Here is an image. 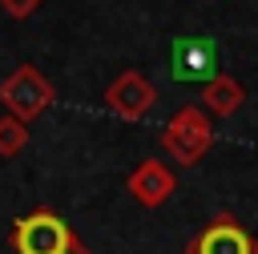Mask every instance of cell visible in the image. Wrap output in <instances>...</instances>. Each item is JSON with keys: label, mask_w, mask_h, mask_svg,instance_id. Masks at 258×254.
<instances>
[{"label": "cell", "mask_w": 258, "mask_h": 254, "mask_svg": "<svg viewBox=\"0 0 258 254\" xmlns=\"http://www.w3.org/2000/svg\"><path fill=\"white\" fill-rule=\"evenodd\" d=\"M214 145V129H210V113L202 105H181L169 125L161 129V149L169 153V161L177 165H198Z\"/></svg>", "instance_id": "1"}, {"label": "cell", "mask_w": 258, "mask_h": 254, "mask_svg": "<svg viewBox=\"0 0 258 254\" xmlns=\"http://www.w3.org/2000/svg\"><path fill=\"white\" fill-rule=\"evenodd\" d=\"M8 242H12L16 254H64V250L77 246V234H73V226L60 214L32 210V214H24V218L12 222Z\"/></svg>", "instance_id": "2"}, {"label": "cell", "mask_w": 258, "mask_h": 254, "mask_svg": "<svg viewBox=\"0 0 258 254\" xmlns=\"http://www.w3.org/2000/svg\"><path fill=\"white\" fill-rule=\"evenodd\" d=\"M56 101V89H52V81L36 69V65H16L4 81H0V105H4V113H12L16 121H32V117H40L48 105Z\"/></svg>", "instance_id": "3"}, {"label": "cell", "mask_w": 258, "mask_h": 254, "mask_svg": "<svg viewBox=\"0 0 258 254\" xmlns=\"http://www.w3.org/2000/svg\"><path fill=\"white\" fill-rule=\"evenodd\" d=\"M185 254H258V238L234 214H218L185 242Z\"/></svg>", "instance_id": "4"}, {"label": "cell", "mask_w": 258, "mask_h": 254, "mask_svg": "<svg viewBox=\"0 0 258 254\" xmlns=\"http://www.w3.org/2000/svg\"><path fill=\"white\" fill-rule=\"evenodd\" d=\"M105 105L113 117L121 121H141L153 105H157V89L137 73V69H125L121 77H113V85L105 89Z\"/></svg>", "instance_id": "5"}, {"label": "cell", "mask_w": 258, "mask_h": 254, "mask_svg": "<svg viewBox=\"0 0 258 254\" xmlns=\"http://www.w3.org/2000/svg\"><path fill=\"white\" fill-rule=\"evenodd\" d=\"M169 73L173 81H198L206 85L210 77H218V48L206 36H181L169 52Z\"/></svg>", "instance_id": "6"}, {"label": "cell", "mask_w": 258, "mask_h": 254, "mask_svg": "<svg viewBox=\"0 0 258 254\" xmlns=\"http://www.w3.org/2000/svg\"><path fill=\"white\" fill-rule=\"evenodd\" d=\"M125 189H129V198L137 202V206H145V210H157V206H165L169 198H173V189H177V177H173V169L165 165V161H153V157H145L129 177H125Z\"/></svg>", "instance_id": "7"}, {"label": "cell", "mask_w": 258, "mask_h": 254, "mask_svg": "<svg viewBox=\"0 0 258 254\" xmlns=\"http://www.w3.org/2000/svg\"><path fill=\"white\" fill-rule=\"evenodd\" d=\"M242 101H246V89L230 73H218V77H210L202 85V109L210 117H234L242 109Z\"/></svg>", "instance_id": "8"}, {"label": "cell", "mask_w": 258, "mask_h": 254, "mask_svg": "<svg viewBox=\"0 0 258 254\" xmlns=\"http://www.w3.org/2000/svg\"><path fill=\"white\" fill-rule=\"evenodd\" d=\"M24 145H28V125L16 121L12 113H4L0 117V157H16V153H24Z\"/></svg>", "instance_id": "9"}, {"label": "cell", "mask_w": 258, "mask_h": 254, "mask_svg": "<svg viewBox=\"0 0 258 254\" xmlns=\"http://www.w3.org/2000/svg\"><path fill=\"white\" fill-rule=\"evenodd\" d=\"M36 8H40V0H0V12L12 20H28Z\"/></svg>", "instance_id": "10"}, {"label": "cell", "mask_w": 258, "mask_h": 254, "mask_svg": "<svg viewBox=\"0 0 258 254\" xmlns=\"http://www.w3.org/2000/svg\"><path fill=\"white\" fill-rule=\"evenodd\" d=\"M64 254H93V250H85V246L77 242V246H73V250H64Z\"/></svg>", "instance_id": "11"}]
</instances>
